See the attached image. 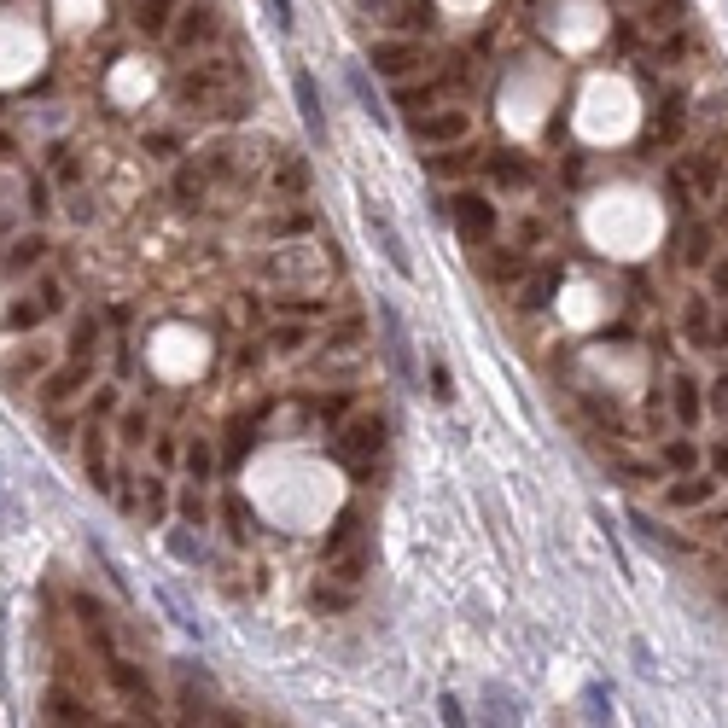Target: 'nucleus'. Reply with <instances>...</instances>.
I'll return each mask as SVG.
<instances>
[{
    "mask_svg": "<svg viewBox=\"0 0 728 728\" xmlns=\"http://www.w3.org/2000/svg\"><path fill=\"white\" fill-rule=\"evenodd\" d=\"M41 717H47V723H70V728L94 723V711L70 694V688H47V694H41Z\"/></svg>",
    "mask_w": 728,
    "mask_h": 728,
    "instance_id": "14",
    "label": "nucleus"
},
{
    "mask_svg": "<svg viewBox=\"0 0 728 728\" xmlns=\"http://www.w3.org/2000/svg\"><path fill=\"white\" fill-rule=\"evenodd\" d=\"M490 169H496V181H501V187H525V181H530V164H525V158H513V152H501V158H496Z\"/></svg>",
    "mask_w": 728,
    "mask_h": 728,
    "instance_id": "28",
    "label": "nucleus"
},
{
    "mask_svg": "<svg viewBox=\"0 0 728 728\" xmlns=\"http://www.w3.org/2000/svg\"><path fill=\"white\" fill-rule=\"evenodd\" d=\"M30 298L41 303V315H59V309H65V286H59V280H41Z\"/></svg>",
    "mask_w": 728,
    "mask_h": 728,
    "instance_id": "33",
    "label": "nucleus"
},
{
    "mask_svg": "<svg viewBox=\"0 0 728 728\" xmlns=\"http://www.w3.org/2000/svg\"><path fill=\"white\" fill-rule=\"evenodd\" d=\"M268 12H274V24H280V30H292V24H298V18H292V0H263Z\"/></svg>",
    "mask_w": 728,
    "mask_h": 728,
    "instance_id": "41",
    "label": "nucleus"
},
{
    "mask_svg": "<svg viewBox=\"0 0 728 728\" xmlns=\"http://www.w3.org/2000/svg\"><path fill=\"white\" fill-rule=\"evenodd\" d=\"M711 472H717V478H728V443H717V449H711Z\"/></svg>",
    "mask_w": 728,
    "mask_h": 728,
    "instance_id": "45",
    "label": "nucleus"
},
{
    "mask_svg": "<svg viewBox=\"0 0 728 728\" xmlns=\"http://www.w3.org/2000/svg\"><path fill=\"white\" fill-rule=\"evenodd\" d=\"M82 437H88V443H82V466H88L94 490H111V484H105V443H100V426H88Z\"/></svg>",
    "mask_w": 728,
    "mask_h": 728,
    "instance_id": "25",
    "label": "nucleus"
},
{
    "mask_svg": "<svg viewBox=\"0 0 728 728\" xmlns=\"http://www.w3.org/2000/svg\"><path fill=\"white\" fill-rule=\"evenodd\" d=\"M263 344L274 350V356H298L303 344H309V332H303V327H268Z\"/></svg>",
    "mask_w": 728,
    "mask_h": 728,
    "instance_id": "27",
    "label": "nucleus"
},
{
    "mask_svg": "<svg viewBox=\"0 0 728 728\" xmlns=\"http://www.w3.org/2000/svg\"><path fill=\"white\" fill-rule=\"evenodd\" d=\"M682 332H688V344H717V332H711V303L705 298H688V309H682Z\"/></svg>",
    "mask_w": 728,
    "mask_h": 728,
    "instance_id": "21",
    "label": "nucleus"
},
{
    "mask_svg": "<svg viewBox=\"0 0 728 728\" xmlns=\"http://www.w3.org/2000/svg\"><path fill=\"white\" fill-rule=\"evenodd\" d=\"M41 321H47V315H41V303H12V309H6V315H0V327L6 332H35L41 327Z\"/></svg>",
    "mask_w": 728,
    "mask_h": 728,
    "instance_id": "26",
    "label": "nucleus"
},
{
    "mask_svg": "<svg viewBox=\"0 0 728 728\" xmlns=\"http://www.w3.org/2000/svg\"><path fill=\"white\" fill-rule=\"evenodd\" d=\"M187 478H193V484H210V478H216V449H210L204 437L187 443Z\"/></svg>",
    "mask_w": 728,
    "mask_h": 728,
    "instance_id": "24",
    "label": "nucleus"
},
{
    "mask_svg": "<svg viewBox=\"0 0 728 728\" xmlns=\"http://www.w3.org/2000/svg\"><path fill=\"white\" fill-rule=\"evenodd\" d=\"M367 65L379 70V76H408L414 65H426V53H420V41H373Z\"/></svg>",
    "mask_w": 728,
    "mask_h": 728,
    "instance_id": "8",
    "label": "nucleus"
},
{
    "mask_svg": "<svg viewBox=\"0 0 728 728\" xmlns=\"http://www.w3.org/2000/svg\"><path fill=\"white\" fill-rule=\"evenodd\" d=\"M676 181H694L699 193L711 199V193L723 187V146H705V152H694V158L682 164V175H676Z\"/></svg>",
    "mask_w": 728,
    "mask_h": 728,
    "instance_id": "10",
    "label": "nucleus"
},
{
    "mask_svg": "<svg viewBox=\"0 0 728 728\" xmlns=\"http://www.w3.org/2000/svg\"><path fill=\"white\" fill-rule=\"evenodd\" d=\"M705 408H717V414L728 420V373L717 379V385H711V402H705Z\"/></svg>",
    "mask_w": 728,
    "mask_h": 728,
    "instance_id": "42",
    "label": "nucleus"
},
{
    "mask_svg": "<svg viewBox=\"0 0 728 728\" xmlns=\"http://www.w3.org/2000/svg\"><path fill=\"white\" fill-rule=\"evenodd\" d=\"M670 408H676V426H699V414H705V397H699V379H688V373H676V385H670Z\"/></svg>",
    "mask_w": 728,
    "mask_h": 728,
    "instance_id": "17",
    "label": "nucleus"
},
{
    "mask_svg": "<svg viewBox=\"0 0 728 728\" xmlns=\"http://www.w3.org/2000/svg\"><path fill=\"white\" fill-rule=\"evenodd\" d=\"M146 437H152V420H146L140 408H129V414H123V443H129V449H140Z\"/></svg>",
    "mask_w": 728,
    "mask_h": 728,
    "instance_id": "32",
    "label": "nucleus"
},
{
    "mask_svg": "<svg viewBox=\"0 0 728 728\" xmlns=\"http://www.w3.org/2000/svg\"><path fill=\"white\" fill-rule=\"evenodd\" d=\"M682 123H688V94H682V88H670L664 105H659V117H653V129H647V140H653V146H670V140L682 134Z\"/></svg>",
    "mask_w": 728,
    "mask_h": 728,
    "instance_id": "13",
    "label": "nucleus"
},
{
    "mask_svg": "<svg viewBox=\"0 0 728 728\" xmlns=\"http://www.w3.org/2000/svg\"><path fill=\"white\" fill-rule=\"evenodd\" d=\"M350 391H332V397H315V414H321V420H327V426H338V420H344V414H350Z\"/></svg>",
    "mask_w": 728,
    "mask_h": 728,
    "instance_id": "30",
    "label": "nucleus"
},
{
    "mask_svg": "<svg viewBox=\"0 0 728 728\" xmlns=\"http://www.w3.org/2000/svg\"><path fill=\"white\" fill-rule=\"evenodd\" d=\"M350 94H356V100H362V111H367V117H373V123H385V111H379V100H373V88H367L362 65L350 70Z\"/></svg>",
    "mask_w": 728,
    "mask_h": 728,
    "instance_id": "31",
    "label": "nucleus"
},
{
    "mask_svg": "<svg viewBox=\"0 0 728 728\" xmlns=\"http://www.w3.org/2000/svg\"><path fill=\"white\" fill-rule=\"evenodd\" d=\"M664 466H676V472H694L699 466V449L688 437H676V443H664Z\"/></svg>",
    "mask_w": 728,
    "mask_h": 728,
    "instance_id": "29",
    "label": "nucleus"
},
{
    "mask_svg": "<svg viewBox=\"0 0 728 728\" xmlns=\"http://www.w3.org/2000/svg\"><path fill=\"white\" fill-rule=\"evenodd\" d=\"M554 292H560V268H536L525 280V292H519V309H542Z\"/></svg>",
    "mask_w": 728,
    "mask_h": 728,
    "instance_id": "22",
    "label": "nucleus"
},
{
    "mask_svg": "<svg viewBox=\"0 0 728 728\" xmlns=\"http://www.w3.org/2000/svg\"><path fill=\"white\" fill-rule=\"evenodd\" d=\"M41 257H47V239H41V233H24V239H12V251L0 257V274L12 280V274H24V268H35Z\"/></svg>",
    "mask_w": 728,
    "mask_h": 728,
    "instance_id": "18",
    "label": "nucleus"
},
{
    "mask_svg": "<svg viewBox=\"0 0 728 728\" xmlns=\"http://www.w3.org/2000/svg\"><path fill=\"white\" fill-rule=\"evenodd\" d=\"M408 134H414L420 146H455V140L472 134V117H466V111H426V117L408 123Z\"/></svg>",
    "mask_w": 728,
    "mask_h": 728,
    "instance_id": "4",
    "label": "nucleus"
},
{
    "mask_svg": "<svg viewBox=\"0 0 728 728\" xmlns=\"http://www.w3.org/2000/svg\"><path fill=\"white\" fill-rule=\"evenodd\" d=\"M379 321H385V356L397 367L402 385H420V367H414V350H408V332H402V315L397 309H379Z\"/></svg>",
    "mask_w": 728,
    "mask_h": 728,
    "instance_id": "7",
    "label": "nucleus"
},
{
    "mask_svg": "<svg viewBox=\"0 0 728 728\" xmlns=\"http://www.w3.org/2000/svg\"><path fill=\"white\" fill-rule=\"evenodd\" d=\"M100 653H105V676H111V688L129 699V705H140V717H152V711H158V699H152V682H146V676H140V670H134L123 653H117V647H100Z\"/></svg>",
    "mask_w": 728,
    "mask_h": 728,
    "instance_id": "3",
    "label": "nucleus"
},
{
    "mask_svg": "<svg viewBox=\"0 0 728 728\" xmlns=\"http://www.w3.org/2000/svg\"><path fill=\"white\" fill-rule=\"evenodd\" d=\"M455 233L472 239V245H484V239L496 233V204L478 199V193H461V199H455Z\"/></svg>",
    "mask_w": 728,
    "mask_h": 728,
    "instance_id": "6",
    "label": "nucleus"
},
{
    "mask_svg": "<svg viewBox=\"0 0 728 728\" xmlns=\"http://www.w3.org/2000/svg\"><path fill=\"white\" fill-rule=\"evenodd\" d=\"M111 408H117V391H111V385H105L100 397H94V414H111Z\"/></svg>",
    "mask_w": 728,
    "mask_h": 728,
    "instance_id": "46",
    "label": "nucleus"
},
{
    "mask_svg": "<svg viewBox=\"0 0 728 728\" xmlns=\"http://www.w3.org/2000/svg\"><path fill=\"white\" fill-rule=\"evenodd\" d=\"M30 210H35V216L47 210V187H41V175H30Z\"/></svg>",
    "mask_w": 728,
    "mask_h": 728,
    "instance_id": "43",
    "label": "nucleus"
},
{
    "mask_svg": "<svg viewBox=\"0 0 728 728\" xmlns=\"http://www.w3.org/2000/svg\"><path fill=\"white\" fill-rule=\"evenodd\" d=\"M367 233H373V245H379V251H385V263L397 268L402 280H414V263H408V245H402V233H397V222H391V216H385V210H379V204H367Z\"/></svg>",
    "mask_w": 728,
    "mask_h": 728,
    "instance_id": "5",
    "label": "nucleus"
},
{
    "mask_svg": "<svg viewBox=\"0 0 728 728\" xmlns=\"http://www.w3.org/2000/svg\"><path fill=\"white\" fill-rule=\"evenodd\" d=\"M181 519H187V525H204V519H210V507H204L199 484H193V490H187V496H181Z\"/></svg>",
    "mask_w": 728,
    "mask_h": 728,
    "instance_id": "34",
    "label": "nucleus"
},
{
    "mask_svg": "<svg viewBox=\"0 0 728 728\" xmlns=\"http://www.w3.org/2000/svg\"><path fill=\"white\" fill-rule=\"evenodd\" d=\"M100 350H105V321L100 315H82L76 332H70V356H76V362H94Z\"/></svg>",
    "mask_w": 728,
    "mask_h": 728,
    "instance_id": "19",
    "label": "nucleus"
},
{
    "mask_svg": "<svg viewBox=\"0 0 728 728\" xmlns=\"http://www.w3.org/2000/svg\"><path fill=\"white\" fill-rule=\"evenodd\" d=\"M175 18H181V24H175V47H181V53H187V47H204V41H210V35H216V6H187V12H175Z\"/></svg>",
    "mask_w": 728,
    "mask_h": 728,
    "instance_id": "9",
    "label": "nucleus"
},
{
    "mask_svg": "<svg viewBox=\"0 0 728 728\" xmlns=\"http://www.w3.org/2000/svg\"><path fill=\"white\" fill-rule=\"evenodd\" d=\"M175 94H181V105H193V111L239 117V111H233V65H228V59L187 65V70H181V82H175Z\"/></svg>",
    "mask_w": 728,
    "mask_h": 728,
    "instance_id": "1",
    "label": "nucleus"
},
{
    "mask_svg": "<svg viewBox=\"0 0 728 728\" xmlns=\"http://www.w3.org/2000/svg\"><path fill=\"white\" fill-rule=\"evenodd\" d=\"M688 263H711V233H705V228H699V233H688Z\"/></svg>",
    "mask_w": 728,
    "mask_h": 728,
    "instance_id": "37",
    "label": "nucleus"
},
{
    "mask_svg": "<svg viewBox=\"0 0 728 728\" xmlns=\"http://www.w3.org/2000/svg\"><path fill=\"white\" fill-rule=\"evenodd\" d=\"M164 507H169V490L158 478H146V519H164Z\"/></svg>",
    "mask_w": 728,
    "mask_h": 728,
    "instance_id": "36",
    "label": "nucleus"
},
{
    "mask_svg": "<svg viewBox=\"0 0 728 728\" xmlns=\"http://www.w3.org/2000/svg\"><path fill=\"white\" fill-rule=\"evenodd\" d=\"M169 554H175V560H187V565H199V542L175 530V536H169Z\"/></svg>",
    "mask_w": 728,
    "mask_h": 728,
    "instance_id": "38",
    "label": "nucleus"
},
{
    "mask_svg": "<svg viewBox=\"0 0 728 728\" xmlns=\"http://www.w3.org/2000/svg\"><path fill=\"white\" fill-rule=\"evenodd\" d=\"M268 181H274L280 199H303V193H309V164H303L298 152H280V164H274Z\"/></svg>",
    "mask_w": 728,
    "mask_h": 728,
    "instance_id": "16",
    "label": "nucleus"
},
{
    "mask_svg": "<svg viewBox=\"0 0 728 728\" xmlns=\"http://www.w3.org/2000/svg\"><path fill=\"white\" fill-rule=\"evenodd\" d=\"M222 519H228V536H251V530H245V525H251V513H245V501H239V496L222 507Z\"/></svg>",
    "mask_w": 728,
    "mask_h": 728,
    "instance_id": "35",
    "label": "nucleus"
},
{
    "mask_svg": "<svg viewBox=\"0 0 728 728\" xmlns=\"http://www.w3.org/2000/svg\"><path fill=\"white\" fill-rule=\"evenodd\" d=\"M664 501H670V507H711V501H717V478H711V472H682V478L664 490Z\"/></svg>",
    "mask_w": 728,
    "mask_h": 728,
    "instance_id": "12",
    "label": "nucleus"
},
{
    "mask_svg": "<svg viewBox=\"0 0 728 728\" xmlns=\"http://www.w3.org/2000/svg\"><path fill=\"white\" fill-rule=\"evenodd\" d=\"M88 379H94V367L88 362H76V356H70L65 367H59V373H47V379H41V397L53 402V408H59V402H70L76 397V391H82V385H88Z\"/></svg>",
    "mask_w": 728,
    "mask_h": 728,
    "instance_id": "11",
    "label": "nucleus"
},
{
    "mask_svg": "<svg viewBox=\"0 0 728 728\" xmlns=\"http://www.w3.org/2000/svg\"><path fill=\"white\" fill-rule=\"evenodd\" d=\"M152 455H158V466H169V461H175V455H181V449H175L169 437H158V443H152Z\"/></svg>",
    "mask_w": 728,
    "mask_h": 728,
    "instance_id": "44",
    "label": "nucleus"
},
{
    "mask_svg": "<svg viewBox=\"0 0 728 728\" xmlns=\"http://www.w3.org/2000/svg\"><path fill=\"white\" fill-rule=\"evenodd\" d=\"M431 397H443V402L455 397V379H449V367L443 362H431Z\"/></svg>",
    "mask_w": 728,
    "mask_h": 728,
    "instance_id": "39",
    "label": "nucleus"
},
{
    "mask_svg": "<svg viewBox=\"0 0 728 728\" xmlns=\"http://www.w3.org/2000/svg\"><path fill=\"white\" fill-rule=\"evenodd\" d=\"M356 338H362V321H338V332H332V344H338V350H350Z\"/></svg>",
    "mask_w": 728,
    "mask_h": 728,
    "instance_id": "40",
    "label": "nucleus"
},
{
    "mask_svg": "<svg viewBox=\"0 0 728 728\" xmlns=\"http://www.w3.org/2000/svg\"><path fill=\"white\" fill-rule=\"evenodd\" d=\"M181 12V0H140V30L146 35H169V18Z\"/></svg>",
    "mask_w": 728,
    "mask_h": 728,
    "instance_id": "23",
    "label": "nucleus"
},
{
    "mask_svg": "<svg viewBox=\"0 0 728 728\" xmlns=\"http://www.w3.org/2000/svg\"><path fill=\"white\" fill-rule=\"evenodd\" d=\"M204 181H210L204 164H187L175 175V204H181V210H204Z\"/></svg>",
    "mask_w": 728,
    "mask_h": 728,
    "instance_id": "20",
    "label": "nucleus"
},
{
    "mask_svg": "<svg viewBox=\"0 0 728 728\" xmlns=\"http://www.w3.org/2000/svg\"><path fill=\"white\" fill-rule=\"evenodd\" d=\"M385 414H356V420H344V431H338V461L344 466H356V472H367V466L385 455Z\"/></svg>",
    "mask_w": 728,
    "mask_h": 728,
    "instance_id": "2",
    "label": "nucleus"
},
{
    "mask_svg": "<svg viewBox=\"0 0 728 728\" xmlns=\"http://www.w3.org/2000/svg\"><path fill=\"white\" fill-rule=\"evenodd\" d=\"M292 94H298L303 129L321 140V134H327V111H321V88H315V76H309V70H298V76H292Z\"/></svg>",
    "mask_w": 728,
    "mask_h": 728,
    "instance_id": "15",
    "label": "nucleus"
}]
</instances>
